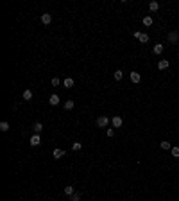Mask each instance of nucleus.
Here are the masks:
<instances>
[{"label": "nucleus", "instance_id": "423d86ee", "mask_svg": "<svg viewBox=\"0 0 179 201\" xmlns=\"http://www.w3.org/2000/svg\"><path fill=\"white\" fill-rule=\"evenodd\" d=\"M59 102H61V101H59V95L52 93V95H50V99H48V104H50V106H57Z\"/></svg>", "mask_w": 179, "mask_h": 201}, {"label": "nucleus", "instance_id": "f8f14e48", "mask_svg": "<svg viewBox=\"0 0 179 201\" xmlns=\"http://www.w3.org/2000/svg\"><path fill=\"white\" fill-rule=\"evenodd\" d=\"M149 9H151V11H152V13H156V11H158V9H160V4H158V2H156V0H152V2H149Z\"/></svg>", "mask_w": 179, "mask_h": 201}, {"label": "nucleus", "instance_id": "a211bd4d", "mask_svg": "<svg viewBox=\"0 0 179 201\" xmlns=\"http://www.w3.org/2000/svg\"><path fill=\"white\" fill-rule=\"evenodd\" d=\"M63 84H65V88H72V86H73V79H72V77H66L65 81H63Z\"/></svg>", "mask_w": 179, "mask_h": 201}, {"label": "nucleus", "instance_id": "b1692460", "mask_svg": "<svg viewBox=\"0 0 179 201\" xmlns=\"http://www.w3.org/2000/svg\"><path fill=\"white\" fill-rule=\"evenodd\" d=\"M50 83H52V86H59V84H61V79H59V77H52Z\"/></svg>", "mask_w": 179, "mask_h": 201}, {"label": "nucleus", "instance_id": "393cba45", "mask_svg": "<svg viewBox=\"0 0 179 201\" xmlns=\"http://www.w3.org/2000/svg\"><path fill=\"white\" fill-rule=\"evenodd\" d=\"M70 201H81V194H79V192H75L73 196H70Z\"/></svg>", "mask_w": 179, "mask_h": 201}, {"label": "nucleus", "instance_id": "4468645a", "mask_svg": "<svg viewBox=\"0 0 179 201\" xmlns=\"http://www.w3.org/2000/svg\"><path fill=\"white\" fill-rule=\"evenodd\" d=\"M22 97H23V101H30L32 99V90H25Z\"/></svg>", "mask_w": 179, "mask_h": 201}, {"label": "nucleus", "instance_id": "a878e982", "mask_svg": "<svg viewBox=\"0 0 179 201\" xmlns=\"http://www.w3.org/2000/svg\"><path fill=\"white\" fill-rule=\"evenodd\" d=\"M106 135H108V136H113V135H115V129H111V128L106 129Z\"/></svg>", "mask_w": 179, "mask_h": 201}, {"label": "nucleus", "instance_id": "bb28decb", "mask_svg": "<svg viewBox=\"0 0 179 201\" xmlns=\"http://www.w3.org/2000/svg\"><path fill=\"white\" fill-rule=\"evenodd\" d=\"M177 59H179V52H177Z\"/></svg>", "mask_w": 179, "mask_h": 201}, {"label": "nucleus", "instance_id": "6ab92c4d", "mask_svg": "<svg viewBox=\"0 0 179 201\" xmlns=\"http://www.w3.org/2000/svg\"><path fill=\"white\" fill-rule=\"evenodd\" d=\"M63 106H65V110L68 111V110H73V106H75V102H73V101H66L65 104H63Z\"/></svg>", "mask_w": 179, "mask_h": 201}, {"label": "nucleus", "instance_id": "6e6552de", "mask_svg": "<svg viewBox=\"0 0 179 201\" xmlns=\"http://www.w3.org/2000/svg\"><path fill=\"white\" fill-rule=\"evenodd\" d=\"M50 22H52V15H48V13H43V15H41V24L48 25Z\"/></svg>", "mask_w": 179, "mask_h": 201}, {"label": "nucleus", "instance_id": "aec40b11", "mask_svg": "<svg viewBox=\"0 0 179 201\" xmlns=\"http://www.w3.org/2000/svg\"><path fill=\"white\" fill-rule=\"evenodd\" d=\"M0 131H4V133L9 131V122H6V120H4V122H0Z\"/></svg>", "mask_w": 179, "mask_h": 201}, {"label": "nucleus", "instance_id": "f257e3e1", "mask_svg": "<svg viewBox=\"0 0 179 201\" xmlns=\"http://www.w3.org/2000/svg\"><path fill=\"white\" fill-rule=\"evenodd\" d=\"M109 124V117L108 115H100V117H97V126L99 128H108Z\"/></svg>", "mask_w": 179, "mask_h": 201}, {"label": "nucleus", "instance_id": "dca6fc26", "mask_svg": "<svg viewBox=\"0 0 179 201\" xmlns=\"http://www.w3.org/2000/svg\"><path fill=\"white\" fill-rule=\"evenodd\" d=\"M160 145H161V149H165V151H168V149H172V144H170V142H168V140H163V142H161Z\"/></svg>", "mask_w": 179, "mask_h": 201}, {"label": "nucleus", "instance_id": "2eb2a0df", "mask_svg": "<svg viewBox=\"0 0 179 201\" xmlns=\"http://www.w3.org/2000/svg\"><path fill=\"white\" fill-rule=\"evenodd\" d=\"M63 156H65V151L63 149H54V158L56 160H59V158H63Z\"/></svg>", "mask_w": 179, "mask_h": 201}, {"label": "nucleus", "instance_id": "39448f33", "mask_svg": "<svg viewBox=\"0 0 179 201\" xmlns=\"http://www.w3.org/2000/svg\"><path fill=\"white\" fill-rule=\"evenodd\" d=\"M29 144H30V145H32V147H38V145L41 144V138H39V135H36V133H34L32 136H30V140H29Z\"/></svg>", "mask_w": 179, "mask_h": 201}, {"label": "nucleus", "instance_id": "0eeeda50", "mask_svg": "<svg viewBox=\"0 0 179 201\" xmlns=\"http://www.w3.org/2000/svg\"><path fill=\"white\" fill-rule=\"evenodd\" d=\"M168 67H170V61H168V59H161L160 63H158V68H160V70H167Z\"/></svg>", "mask_w": 179, "mask_h": 201}, {"label": "nucleus", "instance_id": "7ed1b4c3", "mask_svg": "<svg viewBox=\"0 0 179 201\" xmlns=\"http://www.w3.org/2000/svg\"><path fill=\"white\" fill-rule=\"evenodd\" d=\"M168 41H170L172 45L179 41V33H177V31H170V33H168Z\"/></svg>", "mask_w": 179, "mask_h": 201}, {"label": "nucleus", "instance_id": "4be33fe9", "mask_svg": "<svg viewBox=\"0 0 179 201\" xmlns=\"http://www.w3.org/2000/svg\"><path fill=\"white\" fill-rule=\"evenodd\" d=\"M113 77H115V79H117V81H120V79L124 77V72H122V70H117V72H115V74H113Z\"/></svg>", "mask_w": 179, "mask_h": 201}, {"label": "nucleus", "instance_id": "f03ea898", "mask_svg": "<svg viewBox=\"0 0 179 201\" xmlns=\"http://www.w3.org/2000/svg\"><path fill=\"white\" fill-rule=\"evenodd\" d=\"M134 38H136V40H140L142 43H147V41H149V34L140 33V31H136V33H134Z\"/></svg>", "mask_w": 179, "mask_h": 201}, {"label": "nucleus", "instance_id": "ddd939ff", "mask_svg": "<svg viewBox=\"0 0 179 201\" xmlns=\"http://www.w3.org/2000/svg\"><path fill=\"white\" fill-rule=\"evenodd\" d=\"M142 22H143V25H145V27H151L154 20H152V16H143V20H142Z\"/></svg>", "mask_w": 179, "mask_h": 201}, {"label": "nucleus", "instance_id": "1a4fd4ad", "mask_svg": "<svg viewBox=\"0 0 179 201\" xmlns=\"http://www.w3.org/2000/svg\"><path fill=\"white\" fill-rule=\"evenodd\" d=\"M152 52H154L156 56L163 54V45H161V43H154V49H152Z\"/></svg>", "mask_w": 179, "mask_h": 201}, {"label": "nucleus", "instance_id": "9b49d317", "mask_svg": "<svg viewBox=\"0 0 179 201\" xmlns=\"http://www.w3.org/2000/svg\"><path fill=\"white\" fill-rule=\"evenodd\" d=\"M131 81H133V83H140V81H142L140 72H131Z\"/></svg>", "mask_w": 179, "mask_h": 201}, {"label": "nucleus", "instance_id": "20e7f679", "mask_svg": "<svg viewBox=\"0 0 179 201\" xmlns=\"http://www.w3.org/2000/svg\"><path fill=\"white\" fill-rule=\"evenodd\" d=\"M122 124H124V120H122L120 115H115V117L111 119V126H113V128H120Z\"/></svg>", "mask_w": 179, "mask_h": 201}, {"label": "nucleus", "instance_id": "412c9836", "mask_svg": "<svg viewBox=\"0 0 179 201\" xmlns=\"http://www.w3.org/2000/svg\"><path fill=\"white\" fill-rule=\"evenodd\" d=\"M72 149H73V151H81V149H82V144H81V142H73V144H72Z\"/></svg>", "mask_w": 179, "mask_h": 201}, {"label": "nucleus", "instance_id": "5701e85b", "mask_svg": "<svg viewBox=\"0 0 179 201\" xmlns=\"http://www.w3.org/2000/svg\"><path fill=\"white\" fill-rule=\"evenodd\" d=\"M170 151H172V156H174V158H179V145H174Z\"/></svg>", "mask_w": 179, "mask_h": 201}, {"label": "nucleus", "instance_id": "9d476101", "mask_svg": "<svg viewBox=\"0 0 179 201\" xmlns=\"http://www.w3.org/2000/svg\"><path fill=\"white\" fill-rule=\"evenodd\" d=\"M32 131H34L36 135H39L41 131H43V124H41V122H34V126H32Z\"/></svg>", "mask_w": 179, "mask_h": 201}, {"label": "nucleus", "instance_id": "f3484780", "mask_svg": "<svg viewBox=\"0 0 179 201\" xmlns=\"http://www.w3.org/2000/svg\"><path fill=\"white\" fill-rule=\"evenodd\" d=\"M65 194L70 198V196H73V194H75V190H73V187H72V185H68V187H65Z\"/></svg>", "mask_w": 179, "mask_h": 201}]
</instances>
